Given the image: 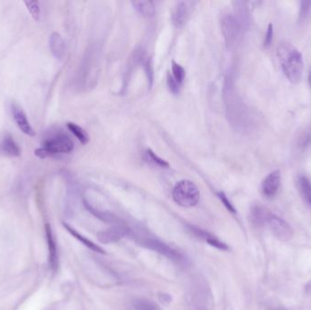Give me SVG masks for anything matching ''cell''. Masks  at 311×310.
I'll use <instances>...</instances> for the list:
<instances>
[{"label":"cell","mask_w":311,"mask_h":310,"mask_svg":"<svg viewBox=\"0 0 311 310\" xmlns=\"http://www.w3.org/2000/svg\"><path fill=\"white\" fill-rule=\"evenodd\" d=\"M277 55L282 71L289 82L299 83L302 79L304 70L301 53L288 42H282L278 47Z\"/></svg>","instance_id":"cell-1"},{"label":"cell","mask_w":311,"mask_h":310,"mask_svg":"<svg viewBox=\"0 0 311 310\" xmlns=\"http://www.w3.org/2000/svg\"><path fill=\"white\" fill-rule=\"evenodd\" d=\"M172 197L178 205L183 208H193L199 202L200 191L196 184L186 179L176 184Z\"/></svg>","instance_id":"cell-2"},{"label":"cell","mask_w":311,"mask_h":310,"mask_svg":"<svg viewBox=\"0 0 311 310\" xmlns=\"http://www.w3.org/2000/svg\"><path fill=\"white\" fill-rule=\"evenodd\" d=\"M74 149V143L66 134H57L44 142L42 148L36 149L35 155L40 158L53 157L57 154L71 153Z\"/></svg>","instance_id":"cell-3"},{"label":"cell","mask_w":311,"mask_h":310,"mask_svg":"<svg viewBox=\"0 0 311 310\" xmlns=\"http://www.w3.org/2000/svg\"><path fill=\"white\" fill-rule=\"evenodd\" d=\"M266 225L269 227L274 236L280 240L289 241L293 236V229L289 226V223L271 212L267 217Z\"/></svg>","instance_id":"cell-4"},{"label":"cell","mask_w":311,"mask_h":310,"mask_svg":"<svg viewBox=\"0 0 311 310\" xmlns=\"http://www.w3.org/2000/svg\"><path fill=\"white\" fill-rule=\"evenodd\" d=\"M239 28L240 23L231 15H227L221 19V31L228 46H231L236 42L240 31Z\"/></svg>","instance_id":"cell-5"},{"label":"cell","mask_w":311,"mask_h":310,"mask_svg":"<svg viewBox=\"0 0 311 310\" xmlns=\"http://www.w3.org/2000/svg\"><path fill=\"white\" fill-rule=\"evenodd\" d=\"M146 248L151 249L153 251H156L158 253L167 257L169 259L175 260V261H180L183 259L182 255L176 249H172L168 245L165 244L162 241L158 240V239H153V238H149L146 239L143 242Z\"/></svg>","instance_id":"cell-6"},{"label":"cell","mask_w":311,"mask_h":310,"mask_svg":"<svg viewBox=\"0 0 311 310\" xmlns=\"http://www.w3.org/2000/svg\"><path fill=\"white\" fill-rule=\"evenodd\" d=\"M281 174L280 170H274L265 178L261 184V191L265 197H275L281 188Z\"/></svg>","instance_id":"cell-7"},{"label":"cell","mask_w":311,"mask_h":310,"mask_svg":"<svg viewBox=\"0 0 311 310\" xmlns=\"http://www.w3.org/2000/svg\"><path fill=\"white\" fill-rule=\"evenodd\" d=\"M127 228L123 227L122 225L113 226L106 230L98 232L97 238L104 244H110L120 240L124 236H127Z\"/></svg>","instance_id":"cell-8"},{"label":"cell","mask_w":311,"mask_h":310,"mask_svg":"<svg viewBox=\"0 0 311 310\" xmlns=\"http://www.w3.org/2000/svg\"><path fill=\"white\" fill-rule=\"evenodd\" d=\"M188 228H189V231H191L193 235H195L202 240L206 241L208 244L211 245L216 249H219V250H224V251H227L229 249L228 245L221 240H219V238H217L213 234H211V232L206 231V230H204V229L199 228V227H195V226H191V225H189Z\"/></svg>","instance_id":"cell-9"},{"label":"cell","mask_w":311,"mask_h":310,"mask_svg":"<svg viewBox=\"0 0 311 310\" xmlns=\"http://www.w3.org/2000/svg\"><path fill=\"white\" fill-rule=\"evenodd\" d=\"M11 110H12L14 119L17 123L18 127H19V129L24 134L29 135V136L35 135V130L33 129V127H31L30 123L26 118V115L24 112V110L17 104H12Z\"/></svg>","instance_id":"cell-10"},{"label":"cell","mask_w":311,"mask_h":310,"mask_svg":"<svg viewBox=\"0 0 311 310\" xmlns=\"http://www.w3.org/2000/svg\"><path fill=\"white\" fill-rule=\"evenodd\" d=\"M189 18V8L188 3L184 1H180L178 4L176 5L175 8L171 14V20L173 25L180 28L184 26Z\"/></svg>","instance_id":"cell-11"},{"label":"cell","mask_w":311,"mask_h":310,"mask_svg":"<svg viewBox=\"0 0 311 310\" xmlns=\"http://www.w3.org/2000/svg\"><path fill=\"white\" fill-rule=\"evenodd\" d=\"M46 235H47V241H48V252H49V265L51 266L53 270H56L58 264V257H57V244L55 237L53 235L52 229L49 224H46Z\"/></svg>","instance_id":"cell-12"},{"label":"cell","mask_w":311,"mask_h":310,"mask_svg":"<svg viewBox=\"0 0 311 310\" xmlns=\"http://www.w3.org/2000/svg\"><path fill=\"white\" fill-rule=\"evenodd\" d=\"M49 47L54 57L62 59L66 54V45L61 36L57 32L53 33L49 40Z\"/></svg>","instance_id":"cell-13"},{"label":"cell","mask_w":311,"mask_h":310,"mask_svg":"<svg viewBox=\"0 0 311 310\" xmlns=\"http://www.w3.org/2000/svg\"><path fill=\"white\" fill-rule=\"evenodd\" d=\"M0 149L3 153L8 155L9 157H19L21 151L18 145L14 140L13 136L10 134H6L1 141Z\"/></svg>","instance_id":"cell-14"},{"label":"cell","mask_w":311,"mask_h":310,"mask_svg":"<svg viewBox=\"0 0 311 310\" xmlns=\"http://www.w3.org/2000/svg\"><path fill=\"white\" fill-rule=\"evenodd\" d=\"M269 213L270 211L264 208L263 205H255L252 206L250 211V219L255 226L262 227L266 225Z\"/></svg>","instance_id":"cell-15"},{"label":"cell","mask_w":311,"mask_h":310,"mask_svg":"<svg viewBox=\"0 0 311 310\" xmlns=\"http://www.w3.org/2000/svg\"><path fill=\"white\" fill-rule=\"evenodd\" d=\"M132 6L136 9V12L145 18H152L156 13L155 5L149 0H139L132 1Z\"/></svg>","instance_id":"cell-16"},{"label":"cell","mask_w":311,"mask_h":310,"mask_svg":"<svg viewBox=\"0 0 311 310\" xmlns=\"http://www.w3.org/2000/svg\"><path fill=\"white\" fill-rule=\"evenodd\" d=\"M63 226L65 227V228H66L67 231L71 233L72 236H74L75 238H77L78 240L80 241L82 244L85 245L88 249H91L92 251H95V252H97V253L105 254L104 249H102L101 247H99L98 245L95 244L92 241L89 240L87 237L82 236L81 234H79V232L77 231L76 229H74L73 227H71L70 225H67L66 223H64Z\"/></svg>","instance_id":"cell-17"},{"label":"cell","mask_w":311,"mask_h":310,"mask_svg":"<svg viewBox=\"0 0 311 310\" xmlns=\"http://www.w3.org/2000/svg\"><path fill=\"white\" fill-rule=\"evenodd\" d=\"M298 189L304 200L311 208V182L305 176H300L298 180Z\"/></svg>","instance_id":"cell-18"},{"label":"cell","mask_w":311,"mask_h":310,"mask_svg":"<svg viewBox=\"0 0 311 310\" xmlns=\"http://www.w3.org/2000/svg\"><path fill=\"white\" fill-rule=\"evenodd\" d=\"M85 205H86V208L89 210V212H91L95 217H96L97 219H100L102 221H104V222L106 223L114 224V226L122 225L121 223L119 222V219H118L116 216H114V215L107 214L105 212H102V211H98V210H95L91 205H88L87 202H85Z\"/></svg>","instance_id":"cell-19"},{"label":"cell","mask_w":311,"mask_h":310,"mask_svg":"<svg viewBox=\"0 0 311 310\" xmlns=\"http://www.w3.org/2000/svg\"><path fill=\"white\" fill-rule=\"evenodd\" d=\"M67 128L82 144H88L89 136H88V133L85 131V129H83L82 127H79V125L75 123L70 122L67 123Z\"/></svg>","instance_id":"cell-20"},{"label":"cell","mask_w":311,"mask_h":310,"mask_svg":"<svg viewBox=\"0 0 311 310\" xmlns=\"http://www.w3.org/2000/svg\"><path fill=\"white\" fill-rule=\"evenodd\" d=\"M145 159H146V161L149 162V163L153 164L155 166H159V167H168L169 166V164L166 160H164L161 157H158V155L153 152L151 149L146 150Z\"/></svg>","instance_id":"cell-21"},{"label":"cell","mask_w":311,"mask_h":310,"mask_svg":"<svg viewBox=\"0 0 311 310\" xmlns=\"http://www.w3.org/2000/svg\"><path fill=\"white\" fill-rule=\"evenodd\" d=\"M172 76L175 78L176 80L182 85L184 81L185 77H186V71L183 66L180 65L179 63L175 61H172Z\"/></svg>","instance_id":"cell-22"},{"label":"cell","mask_w":311,"mask_h":310,"mask_svg":"<svg viewBox=\"0 0 311 310\" xmlns=\"http://www.w3.org/2000/svg\"><path fill=\"white\" fill-rule=\"evenodd\" d=\"M135 310H161V308L153 301L140 299L134 304Z\"/></svg>","instance_id":"cell-23"},{"label":"cell","mask_w":311,"mask_h":310,"mask_svg":"<svg viewBox=\"0 0 311 310\" xmlns=\"http://www.w3.org/2000/svg\"><path fill=\"white\" fill-rule=\"evenodd\" d=\"M25 5L34 20L39 21L40 18V3L38 1H26Z\"/></svg>","instance_id":"cell-24"},{"label":"cell","mask_w":311,"mask_h":310,"mask_svg":"<svg viewBox=\"0 0 311 310\" xmlns=\"http://www.w3.org/2000/svg\"><path fill=\"white\" fill-rule=\"evenodd\" d=\"M144 66L145 71H146L147 78H148V82H149V87L151 88L154 81V68L152 60H151L150 57L146 58V60L144 61Z\"/></svg>","instance_id":"cell-25"},{"label":"cell","mask_w":311,"mask_h":310,"mask_svg":"<svg viewBox=\"0 0 311 310\" xmlns=\"http://www.w3.org/2000/svg\"><path fill=\"white\" fill-rule=\"evenodd\" d=\"M167 87L169 88V90H170L173 94L178 95V94L180 93L181 85L176 80L175 78H174L170 73L167 74Z\"/></svg>","instance_id":"cell-26"},{"label":"cell","mask_w":311,"mask_h":310,"mask_svg":"<svg viewBox=\"0 0 311 310\" xmlns=\"http://www.w3.org/2000/svg\"><path fill=\"white\" fill-rule=\"evenodd\" d=\"M218 197H219V199L221 200V202L223 203V205L226 206V209H227L229 212H231L233 214H236V213H237V210L234 208L232 203L228 199V197H227V195H226L225 193H218Z\"/></svg>","instance_id":"cell-27"},{"label":"cell","mask_w":311,"mask_h":310,"mask_svg":"<svg viewBox=\"0 0 311 310\" xmlns=\"http://www.w3.org/2000/svg\"><path fill=\"white\" fill-rule=\"evenodd\" d=\"M311 9V1H301L300 12H299V21L305 20L309 13Z\"/></svg>","instance_id":"cell-28"},{"label":"cell","mask_w":311,"mask_h":310,"mask_svg":"<svg viewBox=\"0 0 311 310\" xmlns=\"http://www.w3.org/2000/svg\"><path fill=\"white\" fill-rule=\"evenodd\" d=\"M273 33H274L273 25H272V24H269V25L267 26V32H266L265 40H264V47H265V48L270 47L272 41H273Z\"/></svg>","instance_id":"cell-29"},{"label":"cell","mask_w":311,"mask_h":310,"mask_svg":"<svg viewBox=\"0 0 311 310\" xmlns=\"http://www.w3.org/2000/svg\"><path fill=\"white\" fill-rule=\"evenodd\" d=\"M308 83H309L311 87V67L310 70H309V73H308Z\"/></svg>","instance_id":"cell-30"}]
</instances>
